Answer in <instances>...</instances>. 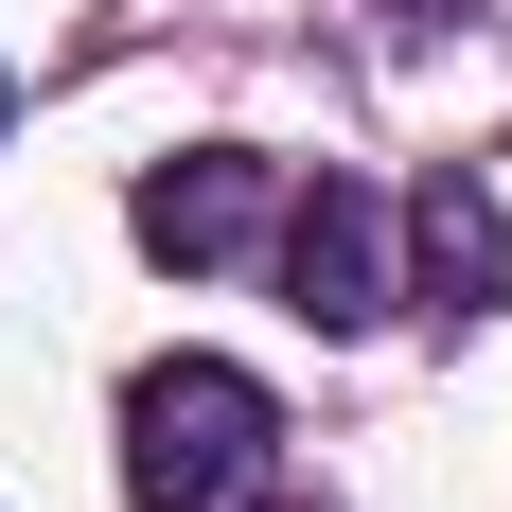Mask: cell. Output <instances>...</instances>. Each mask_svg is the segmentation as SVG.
<instances>
[{
  "instance_id": "obj_1",
  "label": "cell",
  "mask_w": 512,
  "mask_h": 512,
  "mask_svg": "<svg viewBox=\"0 0 512 512\" xmlns=\"http://www.w3.org/2000/svg\"><path fill=\"white\" fill-rule=\"evenodd\" d=\"M124 495L142 512H265L283 495V407L230 354H159L124 389Z\"/></svg>"
},
{
  "instance_id": "obj_2",
  "label": "cell",
  "mask_w": 512,
  "mask_h": 512,
  "mask_svg": "<svg viewBox=\"0 0 512 512\" xmlns=\"http://www.w3.org/2000/svg\"><path fill=\"white\" fill-rule=\"evenodd\" d=\"M265 248H283V301H301L318 336H371V318L407 301V230H389V195H354V177H301Z\"/></svg>"
},
{
  "instance_id": "obj_3",
  "label": "cell",
  "mask_w": 512,
  "mask_h": 512,
  "mask_svg": "<svg viewBox=\"0 0 512 512\" xmlns=\"http://www.w3.org/2000/svg\"><path fill=\"white\" fill-rule=\"evenodd\" d=\"M124 230H142L159 265H248L265 230H283V177H265L248 142H177V159H142Z\"/></svg>"
},
{
  "instance_id": "obj_4",
  "label": "cell",
  "mask_w": 512,
  "mask_h": 512,
  "mask_svg": "<svg viewBox=\"0 0 512 512\" xmlns=\"http://www.w3.org/2000/svg\"><path fill=\"white\" fill-rule=\"evenodd\" d=\"M389 230H407V301L424 318H512V195L477 177V159H442Z\"/></svg>"
},
{
  "instance_id": "obj_5",
  "label": "cell",
  "mask_w": 512,
  "mask_h": 512,
  "mask_svg": "<svg viewBox=\"0 0 512 512\" xmlns=\"http://www.w3.org/2000/svg\"><path fill=\"white\" fill-rule=\"evenodd\" d=\"M0 124H18V71H0Z\"/></svg>"
}]
</instances>
